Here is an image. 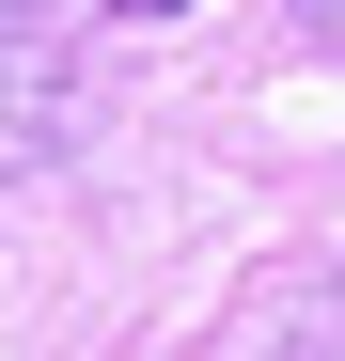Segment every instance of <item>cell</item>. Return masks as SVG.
<instances>
[{"label": "cell", "instance_id": "obj_3", "mask_svg": "<svg viewBox=\"0 0 345 361\" xmlns=\"http://www.w3.org/2000/svg\"><path fill=\"white\" fill-rule=\"evenodd\" d=\"M110 16H172V0H110Z\"/></svg>", "mask_w": 345, "mask_h": 361}, {"label": "cell", "instance_id": "obj_2", "mask_svg": "<svg viewBox=\"0 0 345 361\" xmlns=\"http://www.w3.org/2000/svg\"><path fill=\"white\" fill-rule=\"evenodd\" d=\"M299 32H314V47H345V0H299Z\"/></svg>", "mask_w": 345, "mask_h": 361}, {"label": "cell", "instance_id": "obj_1", "mask_svg": "<svg viewBox=\"0 0 345 361\" xmlns=\"http://www.w3.org/2000/svg\"><path fill=\"white\" fill-rule=\"evenodd\" d=\"M79 142V47L47 16H0V173H47Z\"/></svg>", "mask_w": 345, "mask_h": 361}]
</instances>
